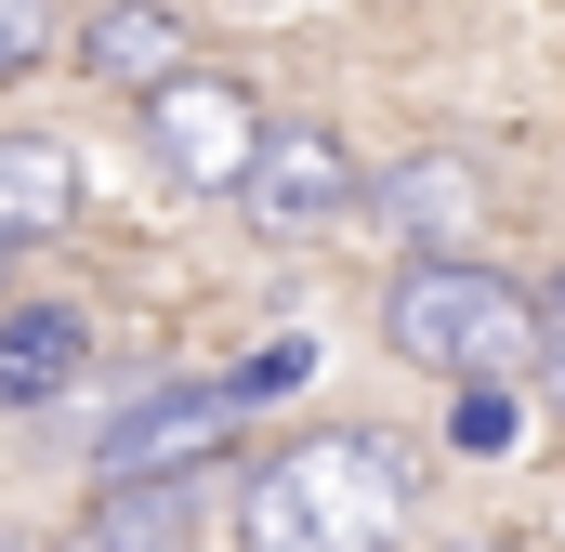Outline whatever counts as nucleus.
<instances>
[{
  "label": "nucleus",
  "instance_id": "1",
  "mask_svg": "<svg viewBox=\"0 0 565 552\" xmlns=\"http://www.w3.org/2000/svg\"><path fill=\"white\" fill-rule=\"evenodd\" d=\"M237 540L250 552H395L408 540V460L369 421L289 434L277 460L250 474V500H237Z\"/></svg>",
  "mask_w": 565,
  "mask_h": 552
},
{
  "label": "nucleus",
  "instance_id": "2",
  "mask_svg": "<svg viewBox=\"0 0 565 552\" xmlns=\"http://www.w3.org/2000/svg\"><path fill=\"white\" fill-rule=\"evenodd\" d=\"M382 342L408 369H434V382H513L540 355V302L487 264H408L395 302H382Z\"/></svg>",
  "mask_w": 565,
  "mask_h": 552
},
{
  "label": "nucleus",
  "instance_id": "3",
  "mask_svg": "<svg viewBox=\"0 0 565 552\" xmlns=\"http://www.w3.org/2000/svg\"><path fill=\"white\" fill-rule=\"evenodd\" d=\"M250 421V395L237 382H171V395H132V408L93 434V474L106 487H158V474H198L224 434Z\"/></svg>",
  "mask_w": 565,
  "mask_h": 552
},
{
  "label": "nucleus",
  "instance_id": "4",
  "mask_svg": "<svg viewBox=\"0 0 565 552\" xmlns=\"http://www.w3.org/2000/svg\"><path fill=\"white\" fill-rule=\"evenodd\" d=\"M145 145H158V171L171 184H198V198H237V171H250V145H264V106L237 93V79H158L145 93Z\"/></svg>",
  "mask_w": 565,
  "mask_h": 552
},
{
  "label": "nucleus",
  "instance_id": "5",
  "mask_svg": "<svg viewBox=\"0 0 565 552\" xmlns=\"http://www.w3.org/2000/svg\"><path fill=\"white\" fill-rule=\"evenodd\" d=\"M237 198H250L264 237H316V224L355 211V145L329 132V119H264L250 171H237Z\"/></svg>",
  "mask_w": 565,
  "mask_h": 552
},
{
  "label": "nucleus",
  "instance_id": "6",
  "mask_svg": "<svg viewBox=\"0 0 565 552\" xmlns=\"http://www.w3.org/2000/svg\"><path fill=\"white\" fill-rule=\"evenodd\" d=\"M369 211H382L395 237H422V264H460V237L487 224V171L434 145V158H408V171H382V184H369Z\"/></svg>",
  "mask_w": 565,
  "mask_h": 552
},
{
  "label": "nucleus",
  "instance_id": "7",
  "mask_svg": "<svg viewBox=\"0 0 565 552\" xmlns=\"http://www.w3.org/2000/svg\"><path fill=\"white\" fill-rule=\"evenodd\" d=\"M198 527H211V487L198 474H158V487H106L66 552H198Z\"/></svg>",
  "mask_w": 565,
  "mask_h": 552
},
{
  "label": "nucleus",
  "instance_id": "8",
  "mask_svg": "<svg viewBox=\"0 0 565 552\" xmlns=\"http://www.w3.org/2000/svg\"><path fill=\"white\" fill-rule=\"evenodd\" d=\"M79 355H93V329H79L66 302H13V316H0V408H53V395L79 382Z\"/></svg>",
  "mask_w": 565,
  "mask_h": 552
},
{
  "label": "nucleus",
  "instance_id": "9",
  "mask_svg": "<svg viewBox=\"0 0 565 552\" xmlns=\"http://www.w3.org/2000/svg\"><path fill=\"white\" fill-rule=\"evenodd\" d=\"M79 211V158L53 132H0V251H26V237H53Z\"/></svg>",
  "mask_w": 565,
  "mask_h": 552
},
{
  "label": "nucleus",
  "instance_id": "10",
  "mask_svg": "<svg viewBox=\"0 0 565 552\" xmlns=\"http://www.w3.org/2000/svg\"><path fill=\"white\" fill-rule=\"evenodd\" d=\"M79 53H93V79H145V93H158V79H171V13H158V0H119Z\"/></svg>",
  "mask_w": 565,
  "mask_h": 552
},
{
  "label": "nucleus",
  "instance_id": "11",
  "mask_svg": "<svg viewBox=\"0 0 565 552\" xmlns=\"http://www.w3.org/2000/svg\"><path fill=\"white\" fill-rule=\"evenodd\" d=\"M447 447L460 460H500L513 447V382H447Z\"/></svg>",
  "mask_w": 565,
  "mask_h": 552
},
{
  "label": "nucleus",
  "instance_id": "12",
  "mask_svg": "<svg viewBox=\"0 0 565 552\" xmlns=\"http://www.w3.org/2000/svg\"><path fill=\"white\" fill-rule=\"evenodd\" d=\"M26 66H53V13L40 0H0V79H26Z\"/></svg>",
  "mask_w": 565,
  "mask_h": 552
},
{
  "label": "nucleus",
  "instance_id": "13",
  "mask_svg": "<svg viewBox=\"0 0 565 552\" xmlns=\"http://www.w3.org/2000/svg\"><path fill=\"white\" fill-rule=\"evenodd\" d=\"M540 355H565V276L540 289Z\"/></svg>",
  "mask_w": 565,
  "mask_h": 552
},
{
  "label": "nucleus",
  "instance_id": "14",
  "mask_svg": "<svg viewBox=\"0 0 565 552\" xmlns=\"http://www.w3.org/2000/svg\"><path fill=\"white\" fill-rule=\"evenodd\" d=\"M460 552H526V540H513V527H487V540H460Z\"/></svg>",
  "mask_w": 565,
  "mask_h": 552
},
{
  "label": "nucleus",
  "instance_id": "15",
  "mask_svg": "<svg viewBox=\"0 0 565 552\" xmlns=\"http://www.w3.org/2000/svg\"><path fill=\"white\" fill-rule=\"evenodd\" d=\"M553 421H565V355H553Z\"/></svg>",
  "mask_w": 565,
  "mask_h": 552
},
{
  "label": "nucleus",
  "instance_id": "16",
  "mask_svg": "<svg viewBox=\"0 0 565 552\" xmlns=\"http://www.w3.org/2000/svg\"><path fill=\"white\" fill-rule=\"evenodd\" d=\"M0 289H13V251H0Z\"/></svg>",
  "mask_w": 565,
  "mask_h": 552
}]
</instances>
